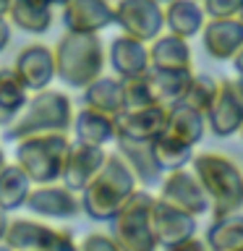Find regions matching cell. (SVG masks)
I'll list each match as a JSON object with an SVG mask.
<instances>
[{
  "mask_svg": "<svg viewBox=\"0 0 243 251\" xmlns=\"http://www.w3.org/2000/svg\"><path fill=\"white\" fill-rule=\"evenodd\" d=\"M133 191H139L136 178L128 170V165L123 162V157L113 149V152H107L105 162L94 173V178L78 194L81 215H86L94 223H110Z\"/></svg>",
  "mask_w": 243,
  "mask_h": 251,
  "instance_id": "6da1fadb",
  "label": "cell"
},
{
  "mask_svg": "<svg viewBox=\"0 0 243 251\" xmlns=\"http://www.w3.org/2000/svg\"><path fill=\"white\" fill-rule=\"evenodd\" d=\"M188 168L207 191L209 212L215 217L243 212V168L235 160L217 152H199L191 157Z\"/></svg>",
  "mask_w": 243,
  "mask_h": 251,
  "instance_id": "7a4b0ae2",
  "label": "cell"
},
{
  "mask_svg": "<svg viewBox=\"0 0 243 251\" xmlns=\"http://www.w3.org/2000/svg\"><path fill=\"white\" fill-rule=\"evenodd\" d=\"M73 102L60 89H42L29 94L26 105L19 113V118L3 128V141L16 144L19 139L34 136V133H71L73 123Z\"/></svg>",
  "mask_w": 243,
  "mask_h": 251,
  "instance_id": "3957f363",
  "label": "cell"
},
{
  "mask_svg": "<svg viewBox=\"0 0 243 251\" xmlns=\"http://www.w3.org/2000/svg\"><path fill=\"white\" fill-rule=\"evenodd\" d=\"M55 78L68 84L71 89H84L97 76L105 74L107 47L99 34H76L66 31L52 47Z\"/></svg>",
  "mask_w": 243,
  "mask_h": 251,
  "instance_id": "277c9868",
  "label": "cell"
},
{
  "mask_svg": "<svg viewBox=\"0 0 243 251\" xmlns=\"http://www.w3.org/2000/svg\"><path fill=\"white\" fill-rule=\"evenodd\" d=\"M71 147V133H34L16 141V165L26 173L31 183L60 180L63 160Z\"/></svg>",
  "mask_w": 243,
  "mask_h": 251,
  "instance_id": "5b68a950",
  "label": "cell"
},
{
  "mask_svg": "<svg viewBox=\"0 0 243 251\" xmlns=\"http://www.w3.org/2000/svg\"><path fill=\"white\" fill-rule=\"evenodd\" d=\"M152 201L154 194L146 188H139L110 220V235L121 251H160L152 233V223H149Z\"/></svg>",
  "mask_w": 243,
  "mask_h": 251,
  "instance_id": "8992f818",
  "label": "cell"
},
{
  "mask_svg": "<svg viewBox=\"0 0 243 251\" xmlns=\"http://www.w3.org/2000/svg\"><path fill=\"white\" fill-rule=\"evenodd\" d=\"M3 243L11 251H78V241L68 227L42 223L39 217L8 220Z\"/></svg>",
  "mask_w": 243,
  "mask_h": 251,
  "instance_id": "52a82bcc",
  "label": "cell"
},
{
  "mask_svg": "<svg viewBox=\"0 0 243 251\" xmlns=\"http://www.w3.org/2000/svg\"><path fill=\"white\" fill-rule=\"evenodd\" d=\"M113 19L115 26H121V34H128L146 45L165 31L162 5L154 0H115Z\"/></svg>",
  "mask_w": 243,
  "mask_h": 251,
  "instance_id": "ba28073f",
  "label": "cell"
},
{
  "mask_svg": "<svg viewBox=\"0 0 243 251\" xmlns=\"http://www.w3.org/2000/svg\"><path fill=\"white\" fill-rule=\"evenodd\" d=\"M154 196L172 204L175 209L186 212V215L196 217V220H199L201 215H209L207 191L201 188L199 178L194 176L191 168H178V170L165 173L162 180H160V191H157Z\"/></svg>",
  "mask_w": 243,
  "mask_h": 251,
  "instance_id": "9c48e42d",
  "label": "cell"
},
{
  "mask_svg": "<svg viewBox=\"0 0 243 251\" xmlns=\"http://www.w3.org/2000/svg\"><path fill=\"white\" fill-rule=\"evenodd\" d=\"M207 128L219 139L235 136L243 128V94L235 78H217L215 100L204 113Z\"/></svg>",
  "mask_w": 243,
  "mask_h": 251,
  "instance_id": "30bf717a",
  "label": "cell"
},
{
  "mask_svg": "<svg viewBox=\"0 0 243 251\" xmlns=\"http://www.w3.org/2000/svg\"><path fill=\"white\" fill-rule=\"evenodd\" d=\"M24 207L39 220H73L81 215V199H78V194L71 191L68 186H63L60 180L31 186Z\"/></svg>",
  "mask_w": 243,
  "mask_h": 251,
  "instance_id": "8fae6325",
  "label": "cell"
},
{
  "mask_svg": "<svg viewBox=\"0 0 243 251\" xmlns=\"http://www.w3.org/2000/svg\"><path fill=\"white\" fill-rule=\"evenodd\" d=\"M13 76L21 81V86L29 94L50 89L55 81V58H52V47L47 45H26L21 47L19 55L13 60Z\"/></svg>",
  "mask_w": 243,
  "mask_h": 251,
  "instance_id": "7c38bea8",
  "label": "cell"
},
{
  "mask_svg": "<svg viewBox=\"0 0 243 251\" xmlns=\"http://www.w3.org/2000/svg\"><path fill=\"white\" fill-rule=\"evenodd\" d=\"M149 223H152V233H154V241H157V246H160V251L196 238V230H199L196 217L175 209L172 204L157 199V196L152 201Z\"/></svg>",
  "mask_w": 243,
  "mask_h": 251,
  "instance_id": "4fadbf2b",
  "label": "cell"
},
{
  "mask_svg": "<svg viewBox=\"0 0 243 251\" xmlns=\"http://www.w3.org/2000/svg\"><path fill=\"white\" fill-rule=\"evenodd\" d=\"M107 157L105 147H94V144H84V141L71 139V147L63 160V170H60V183L68 186L71 191L81 194L84 186L94 178V173L102 168Z\"/></svg>",
  "mask_w": 243,
  "mask_h": 251,
  "instance_id": "5bb4252c",
  "label": "cell"
},
{
  "mask_svg": "<svg viewBox=\"0 0 243 251\" xmlns=\"http://www.w3.org/2000/svg\"><path fill=\"white\" fill-rule=\"evenodd\" d=\"M63 11V26L76 34H102L115 26L113 3L110 0H68Z\"/></svg>",
  "mask_w": 243,
  "mask_h": 251,
  "instance_id": "9a60e30c",
  "label": "cell"
},
{
  "mask_svg": "<svg viewBox=\"0 0 243 251\" xmlns=\"http://www.w3.org/2000/svg\"><path fill=\"white\" fill-rule=\"evenodd\" d=\"M165 123H168V107L162 105L123 110L121 115H115V139L154 141L165 131Z\"/></svg>",
  "mask_w": 243,
  "mask_h": 251,
  "instance_id": "2e32d148",
  "label": "cell"
},
{
  "mask_svg": "<svg viewBox=\"0 0 243 251\" xmlns=\"http://www.w3.org/2000/svg\"><path fill=\"white\" fill-rule=\"evenodd\" d=\"M199 34L209 58L219 63H230L233 55L243 47V21H238L235 16H230V19H207Z\"/></svg>",
  "mask_w": 243,
  "mask_h": 251,
  "instance_id": "e0dca14e",
  "label": "cell"
},
{
  "mask_svg": "<svg viewBox=\"0 0 243 251\" xmlns=\"http://www.w3.org/2000/svg\"><path fill=\"white\" fill-rule=\"evenodd\" d=\"M115 152L123 157V162L128 165V170L133 173L139 188H152L154 183L162 180V168L154 160L152 152V141H125V139H115Z\"/></svg>",
  "mask_w": 243,
  "mask_h": 251,
  "instance_id": "ac0fdd59",
  "label": "cell"
},
{
  "mask_svg": "<svg viewBox=\"0 0 243 251\" xmlns=\"http://www.w3.org/2000/svg\"><path fill=\"white\" fill-rule=\"evenodd\" d=\"M107 60L113 66V74L118 78H133V76H144L149 68V45L139 42L128 34H118L110 42Z\"/></svg>",
  "mask_w": 243,
  "mask_h": 251,
  "instance_id": "d6986e66",
  "label": "cell"
},
{
  "mask_svg": "<svg viewBox=\"0 0 243 251\" xmlns=\"http://www.w3.org/2000/svg\"><path fill=\"white\" fill-rule=\"evenodd\" d=\"M149 68L160 71H194V52L188 39L175 34H162L149 42Z\"/></svg>",
  "mask_w": 243,
  "mask_h": 251,
  "instance_id": "ffe728a7",
  "label": "cell"
},
{
  "mask_svg": "<svg viewBox=\"0 0 243 251\" xmlns=\"http://www.w3.org/2000/svg\"><path fill=\"white\" fill-rule=\"evenodd\" d=\"M76 141L84 144H94V147H110L115 144V118H110L105 113H97L92 107H81L73 113V123H71Z\"/></svg>",
  "mask_w": 243,
  "mask_h": 251,
  "instance_id": "44dd1931",
  "label": "cell"
},
{
  "mask_svg": "<svg viewBox=\"0 0 243 251\" xmlns=\"http://www.w3.org/2000/svg\"><path fill=\"white\" fill-rule=\"evenodd\" d=\"M162 21L170 34L191 39L204 29L207 16H204L199 0H170L168 5H162Z\"/></svg>",
  "mask_w": 243,
  "mask_h": 251,
  "instance_id": "7402d4cb",
  "label": "cell"
},
{
  "mask_svg": "<svg viewBox=\"0 0 243 251\" xmlns=\"http://www.w3.org/2000/svg\"><path fill=\"white\" fill-rule=\"evenodd\" d=\"M194 71H160V68H146L144 81L149 86L154 105L162 107H172L183 100L186 86L191 81Z\"/></svg>",
  "mask_w": 243,
  "mask_h": 251,
  "instance_id": "603a6c76",
  "label": "cell"
},
{
  "mask_svg": "<svg viewBox=\"0 0 243 251\" xmlns=\"http://www.w3.org/2000/svg\"><path fill=\"white\" fill-rule=\"evenodd\" d=\"M84 107H92L110 118L121 115L123 113V81L115 74L97 76L89 86H84Z\"/></svg>",
  "mask_w": 243,
  "mask_h": 251,
  "instance_id": "cb8c5ba5",
  "label": "cell"
},
{
  "mask_svg": "<svg viewBox=\"0 0 243 251\" xmlns=\"http://www.w3.org/2000/svg\"><path fill=\"white\" fill-rule=\"evenodd\" d=\"M8 21L26 34H45L55 21V8L45 5L42 0H11Z\"/></svg>",
  "mask_w": 243,
  "mask_h": 251,
  "instance_id": "d4e9b609",
  "label": "cell"
},
{
  "mask_svg": "<svg viewBox=\"0 0 243 251\" xmlns=\"http://www.w3.org/2000/svg\"><path fill=\"white\" fill-rule=\"evenodd\" d=\"M209 251H243V212L215 217L204 235Z\"/></svg>",
  "mask_w": 243,
  "mask_h": 251,
  "instance_id": "484cf974",
  "label": "cell"
},
{
  "mask_svg": "<svg viewBox=\"0 0 243 251\" xmlns=\"http://www.w3.org/2000/svg\"><path fill=\"white\" fill-rule=\"evenodd\" d=\"M165 131L172 133L175 139L186 141L188 147H196L204 139V131H207V121H204L201 113L186 107V105H172L168 107V123H165Z\"/></svg>",
  "mask_w": 243,
  "mask_h": 251,
  "instance_id": "4316f807",
  "label": "cell"
},
{
  "mask_svg": "<svg viewBox=\"0 0 243 251\" xmlns=\"http://www.w3.org/2000/svg\"><path fill=\"white\" fill-rule=\"evenodd\" d=\"M31 180L26 178L16 162H5L0 168V209L3 212H11V209H21L26 196L31 191Z\"/></svg>",
  "mask_w": 243,
  "mask_h": 251,
  "instance_id": "83f0119b",
  "label": "cell"
},
{
  "mask_svg": "<svg viewBox=\"0 0 243 251\" xmlns=\"http://www.w3.org/2000/svg\"><path fill=\"white\" fill-rule=\"evenodd\" d=\"M29 100V92L13 76L11 68H0V128L11 126Z\"/></svg>",
  "mask_w": 243,
  "mask_h": 251,
  "instance_id": "f1b7e54d",
  "label": "cell"
},
{
  "mask_svg": "<svg viewBox=\"0 0 243 251\" xmlns=\"http://www.w3.org/2000/svg\"><path fill=\"white\" fill-rule=\"evenodd\" d=\"M152 152H154V160L157 165L162 168V173H170V170H178V168H188L194 157V147H188L186 141L175 139L172 133L162 131L160 136L152 141Z\"/></svg>",
  "mask_w": 243,
  "mask_h": 251,
  "instance_id": "f546056e",
  "label": "cell"
},
{
  "mask_svg": "<svg viewBox=\"0 0 243 251\" xmlns=\"http://www.w3.org/2000/svg\"><path fill=\"white\" fill-rule=\"evenodd\" d=\"M215 89H217V78H212L207 74H194L186 86V94L180 100V105H186L204 115L207 107L212 105V100H215Z\"/></svg>",
  "mask_w": 243,
  "mask_h": 251,
  "instance_id": "4dcf8cb0",
  "label": "cell"
},
{
  "mask_svg": "<svg viewBox=\"0 0 243 251\" xmlns=\"http://www.w3.org/2000/svg\"><path fill=\"white\" fill-rule=\"evenodd\" d=\"M123 81V110H136V107H146L154 105L149 86L144 81V76H133V78H121Z\"/></svg>",
  "mask_w": 243,
  "mask_h": 251,
  "instance_id": "1f68e13d",
  "label": "cell"
},
{
  "mask_svg": "<svg viewBox=\"0 0 243 251\" xmlns=\"http://www.w3.org/2000/svg\"><path fill=\"white\" fill-rule=\"evenodd\" d=\"M207 19H230L238 11L241 0H199Z\"/></svg>",
  "mask_w": 243,
  "mask_h": 251,
  "instance_id": "d6a6232c",
  "label": "cell"
},
{
  "mask_svg": "<svg viewBox=\"0 0 243 251\" xmlns=\"http://www.w3.org/2000/svg\"><path fill=\"white\" fill-rule=\"evenodd\" d=\"M78 251H121L110 233H89L78 241Z\"/></svg>",
  "mask_w": 243,
  "mask_h": 251,
  "instance_id": "836d02e7",
  "label": "cell"
},
{
  "mask_svg": "<svg viewBox=\"0 0 243 251\" xmlns=\"http://www.w3.org/2000/svg\"><path fill=\"white\" fill-rule=\"evenodd\" d=\"M162 251H209V249L204 246V241L191 238V241H186V243H178V246H170V249H162Z\"/></svg>",
  "mask_w": 243,
  "mask_h": 251,
  "instance_id": "e575fe53",
  "label": "cell"
},
{
  "mask_svg": "<svg viewBox=\"0 0 243 251\" xmlns=\"http://www.w3.org/2000/svg\"><path fill=\"white\" fill-rule=\"evenodd\" d=\"M11 45V21L5 16H0V52Z\"/></svg>",
  "mask_w": 243,
  "mask_h": 251,
  "instance_id": "d590c367",
  "label": "cell"
},
{
  "mask_svg": "<svg viewBox=\"0 0 243 251\" xmlns=\"http://www.w3.org/2000/svg\"><path fill=\"white\" fill-rule=\"evenodd\" d=\"M230 63H233V68H235V78H241V76H243V47L233 55Z\"/></svg>",
  "mask_w": 243,
  "mask_h": 251,
  "instance_id": "8d00e7d4",
  "label": "cell"
},
{
  "mask_svg": "<svg viewBox=\"0 0 243 251\" xmlns=\"http://www.w3.org/2000/svg\"><path fill=\"white\" fill-rule=\"evenodd\" d=\"M5 225H8V212L0 209V243H3V235H5Z\"/></svg>",
  "mask_w": 243,
  "mask_h": 251,
  "instance_id": "74e56055",
  "label": "cell"
},
{
  "mask_svg": "<svg viewBox=\"0 0 243 251\" xmlns=\"http://www.w3.org/2000/svg\"><path fill=\"white\" fill-rule=\"evenodd\" d=\"M8 11H11V0H0V16L8 19Z\"/></svg>",
  "mask_w": 243,
  "mask_h": 251,
  "instance_id": "f35d334b",
  "label": "cell"
},
{
  "mask_svg": "<svg viewBox=\"0 0 243 251\" xmlns=\"http://www.w3.org/2000/svg\"><path fill=\"white\" fill-rule=\"evenodd\" d=\"M42 3H45V5H50V8H63V5L68 3V0H42Z\"/></svg>",
  "mask_w": 243,
  "mask_h": 251,
  "instance_id": "ab89813d",
  "label": "cell"
},
{
  "mask_svg": "<svg viewBox=\"0 0 243 251\" xmlns=\"http://www.w3.org/2000/svg\"><path fill=\"white\" fill-rule=\"evenodd\" d=\"M235 19L243 21V0H241V5H238V11H235Z\"/></svg>",
  "mask_w": 243,
  "mask_h": 251,
  "instance_id": "60d3db41",
  "label": "cell"
},
{
  "mask_svg": "<svg viewBox=\"0 0 243 251\" xmlns=\"http://www.w3.org/2000/svg\"><path fill=\"white\" fill-rule=\"evenodd\" d=\"M5 162H8V160H5V152H3V147H0V168H3Z\"/></svg>",
  "mask_w": 243,
  "mask_h": 251,
  "instance_id": "b9f144b4",
  "label": "cell"
},
{
  "mask_svg": "<svg viewBox=\"0 0 243 251\" xmlns=\"http://www.w3.org/2000/svg\"><path fill=\"white\" fill-rule=\"evenodd\" d=\"M235 84H238V89H241V94H243V76H241V78H235Z\"/></svg>",
  "mask_w": 243,
  "mask_h": 251,
  "instance_id": "7bdbcfd3",
  "label": "cell"
},
{
  "mask_svg": "<svg viewBox=\"0 0 243 251\" xmlns=\"http://www.w3.org/2000/svg\"><path fill=\"white\" fill-rule=\"evenodd\" d=\"M154 3H160V5H168V3H170V0H154Z\"/></svg>",
  "mask_w": 243,
  "mask_h": 251,
  "instance_id": "ee69618b",
  "label": "cell"
},
{
  "mask_svg": "<svg viewBox=\"0 0 243 251\" xmlns=\"http://www.w3.org/2000/svg\"><path fill=\"white\" fill-rule=\"evenodd\" d=\"M0 251H11V249H8V246H5V243H0Z\"/></svg>",
  "mask_w": 243,
  "mask_h": 251,
  "instance_id": "f6af8a7d",
  "label": "cell"
},
{
  "mask_svg": "<svg viewBox=\"0 0 243 251\" xmlns=\"http://www.w3.org/2000/svg\"><path fill=\"white\" fill-rule=\"evenodd\" d=\"M238 133H241V136H243V128H241V131H238Z\"/></svg>",
  "mask_w": 243,
  "mask_h": 251,
  "instance_id": "bcb514c9",
  "label": "cell"
}]
</instances>
